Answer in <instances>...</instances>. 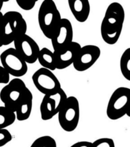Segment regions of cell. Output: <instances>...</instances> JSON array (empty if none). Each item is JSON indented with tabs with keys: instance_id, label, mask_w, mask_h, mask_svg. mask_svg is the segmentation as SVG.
I'll return each mask as SVG.
<instances>
[{
	"instance_id": "obj_13",
	"label": "cell",
	"mask_w": 130,
	"mask_h": 147,
	"mask_svg": "<svg viewBox=\"0 0 130 147\" xmlns=\"http://www.w3.org/2000/svg\"><path fill=\"white\" fill-rule=\"evenodd\" d=\"M81 48L79 43L72 41L62 50L53 52L57 69H66L73 64Z\"/></svg>"
},
{
	"instance_id": "obj_21",
	"label": "cell",
	"mask_w": 130,
	"mask_h": 147,
	"mask_svg": "<svg viewBox=\"0 0 130 147\" xmlns=\"http://www.w3.org/2000/svg\"><path fill=\"white\" fill-rule=\"evenodd\" d=\"M38 0H16L17 5L24 10L29 11L35 7Z\"/></svg>"
},
{
	"instance_id": "obj_6",
	"label": "cell",
	"mask_w": 130,
	"mask_h": 147,
	"mask_svg": "<svg viewBox=\"0 0 130 147\" xmlns=\"http://www.w3.org/2000/svg\"><path fill=\"white\" fill-rule=\"evenodd\" d=\"M27 89V87L22 79H14L2 88L0 91V99L5 107L15 112Z\"/></svg>"
},
{
	"instance_id": "obj_2",
	"label": "cell",
	"mask_w": 130,
	"mask_h": 147,
	"mask_svg": "<svg viewBox=\"0 0 130 147\" xmlns=\"http://www.w3.org/2000/svg\"><path fill=\"white\" fill-rule=\"evenodd\" d=\"M27 23L20 13L10 11L3 15L1 42L3 46L14 42L27 32Z\"/></svg>"
},
{
	"instance_id": "obj_15",
	"label": "cell",
	"mask_w": 130,
	"mask_h": 147,
	"mask_svg": "<svg viewBox=\"0 0 130 147\" xmlns=\"http://www.w3.org/2000/svg\"><path fill=\"white\" fill-rule=\"evenodd\" d=\"M32 94L29 89L27 88L24 97L15 109V114L18 121H26L29 118L32 109Z\"/></svg>"
},
{
	"instance_id": "obj_4",
	"label": "cell",
	"mask_w": 130,
	"mask_h": 147,
	"mask_svg": "<svg viewBox=\"0 0 130 147\" xmlns=\"http://www.w3.org/2000/svg\"><path fill=\"white\" fill-rule=\"evenodd\" d=\"M130 89L119 87L113 92L107 107V115L112 121L118 120L125 115L129 116Z\"/></svg>"
},
{
	"instance_id": "obj_5",
	"label": "cell",
	"mask_w": 130,
	"mask_h": 147,
	"mask_svg": "<svg viewBox=\"0 0 130 147\" xmlns=\"http://www.w3.org/2000/svg\"><path fill=\"white\" fill-rule=\"evenodd\" d=\"M80 117L79 103L75 96L67 97L58 113V122L62 129L72 132L77 128Z\"/></svg>"
},
{
	"instance_id": "obj_25",
	"label": "cell",
	"mask_w": 130,
	"mask_h": 147,
	"mask_svg": "<svg viewBox=\"0 0 130 147\" xmlns=\"http://www.w3.org/2000/svg\"><path fill=\"white\" fill-rule=\"evenodd\" d=\"M3 14L1 11H0V48L3 47L1 42V30H2V19H3Z\"/></svg>"
},
{
	"instance_id": "obj_1",
	"label": "cell",
	"mask_w": 130,
	"mask_h": 147,
	"mask_svg": "<svg viewBox=\"0 0 130 147\" xmlns=\"http://www.w3.org/2000/svg\"><path fill=\"white\" fill-rule=\"evenodd\" d=\"M125 18V10L119 3L113 2L108 6L100 27L101 36L105 42L113 45L118 41Z\"/></svg>"
},
{
	"instance_id": "obj_24",
	"label": "cell",
	"mask_w": 130,
	"mask_h": 147,
	"mask_svg": "<svg viewBox=\"0 0 130 147\" xmlns=\"http://www.w3.org/2000/svg\"><path fill=\"white\" fill-rule=\"evenodd\" d=\"M70 147H91V142H86V141H81L73 144Z\"/></svg>"
},
{
	"instance_id": "obj_26",
	"label": "cell",
	"mask_w": 130,
	"mask_h": 147,
	"mask_svg": "<svg viewBox=\"0 0 130 147\" xmlns=\"http://www.w3.org/2000/svg\"><path fill=\"white\" fill-rule=\"evenodd\" d=\"M3 2L1 0H0V11L1 10V8L3 7Z\"/></svg>"
},
{
	"instance_id": "obj_12",
	"label": "cell",
	"mask_w": 130,
	"mask_h": 147,
	"mask_svg": "<svg viewBox=\"0 0 130 147\" xmlns=\"http://www.w3.org/2000/svg\"><path fill=\"white\" fill-rule=\"evenodd\" d=\"M73 29L70 21L62 18L59 25L51 38L53 52H58L67 47L73 41Z\"/></svg>"
},
{
	"instance_id": "obj_11",
	"label": "cell",
	"mask_w": 130,
	"mask_h": 147,
	"mask_svg": "<svg viewBox=\"0 0 130 147\" xmlns=\"http://www.w3.org/2000/svg\"><path fill=\"white\" fill-rule=\"evenodd\" d=\"M100 54L101 50L97 46L89 45L81 47L72 64L74 69L79 72L88 70L97 62Z\"/></svg>"
},
{
	"instance_id": "obj_3",
	"label": "cell",
	"mask_w": 130,
	"mask_h": 147,
	"mask_svg": "<svg viewBox=\"0 0 130 147\" xmlns=\"http://www.w3.org/2000/svg\"><path fill=\"white\" fill-rule=\"evenodd\" d=\"M38 24L43 34L51 39L62 18L53 0H45L38 11Z\"/></svg>"
},
{
	"instance_id": "obj_14",
	"label": "cell",
	"mask_w": 130,
	"mask_h": 147,
	"mask_svg": "<svg viewBox=\"0 0 130 147\" xmlns=\"http://www.w3.org/2000/svg\"><path fill=\"white\" fill-rule=\"evenodd\" d=\"M68 4L77 22L83 23L88 20L90 13V4L88 0H69Z\"/></svg>"
},
{
	"instance_id": "obj_18",
	"label": "cell",
	"mask_w": 130,
	"mask_h": 147,
	"mask_svg": "<svg viewBox=\"0 0 130 147\" xmlns=\"http://www.w3.org/2000/svg\"><path fill=\"white\" fill-rule=\"evenodd\" d=\"M120 70L123 77L130 81V48H127L121 57Z\"/></svg>"
},
{
	"instance_id": "obj_9",
	"label": "cell",
	"mask_w": 130,
	"mask_h": 147,
	"mask_svg": "<svg viewBox=\"0 0 130 147\" xmlns=\"http://www.w3.org/2000/svg\"><path fill=\"white\" fill-rule=\"evenodd\" d=\"M34 84L44 95L56 91L61 88L60 82L52 71L45 68L37 70L32 76Z\"/></svg>"
},
{
	"instance_id": "obj_7",
	"label": "cell",
	"mask_w": 130,
	"mask_h": 147,
	"mask_svg": "<svg viewBox=\"0 0 130 147\" xmlns=\"http://www.w3.org/2000/svg\"><path fill=\"white\" fill-rule=\"evenodd\" d=\"M1 66L10 76L16 78L22 77L28 70L27 63L14 48H10L2 52L0 55Z\"/></svg>"
},
{
	"instance_id": "obj_10",
	"label": "cell",
	"mask_w": 130,
	"mask_h": 147,
	"mask_svg": "<svg viewBox=\"0 0 130 147\" xmlns=\"http://www.w3.org/2000/svg\"><path fill=\"white\" fill-rule=\"evenodd\" d=\"M14 43V49L27 63H35L38 60L40 49L31 37L26 34L15 39Z\"/></svg>"
},
{
	"instance_id": "obj_16",
	"label": "cell",
	"mask_w": 130,
	"mask_h": 147,
	"mask_svg": "<svg viewBox=\"0 0 130 147\" xmlns=\"http://www.w3.org/2000/svg\"><path fill=\"white\" fill-rule=\"evenodd\" d=\"M38 60L43 68L49 70L51 71L57 69L53 51L47 48H43L40 50Z\"/></svg>"
},
{
	"instance_id": "obj_22",
	"label": "cell",
	"mask_w": 130,
	"mask_h": 147,
	"mask_svg": "<svg viewBox=\"0 0 130 147\" xmlns=\"http://www.w3.org/2000/svg\"><path fill=\"white\" fill-rule=\"evenodd\" d=\"M12 140V136L10 131L7 129H0V147L7 145Z\"/></svg>"
},
{
	"instance_id": "obj_20",
	"label": "cell",
	"mask_w": 130,
	"mask_h": 147,
	"mask_svg": "<svg viewBox=\"0 0 130 147\" xmlns=\"http://www.w3.org/2000/svg\"><path fill=\"white\" fill-rule=\"evenodd\" d=\"M91 147H115V143L112 139L102 138L91 143Z\"/></svg>"
},
{
	"instance_id": "obj_8",
	"label": "cell",
	"mask_w": 130,
	"mask_h": 147,
	"mask_svg": "<svg viewBox=\"0 0 130 147\" xmlns=\"http://www.w3.org/2000/svg\"><path fill=\"white\" fill-rule=\"evenodd\" d=\"M67 96L63 89L44 95L40 105L41 117L43 121H48L58 114L66 102Z\"/></svg>"
},
{
	"instance_id": "obj_19",
	"label": "cell",
	"mask_w": 130,
	"mask_h": 147,
	"mask_svg": "<svg viewBox=\"0 0 130 147\" xmlns=\"http://www.w3.org/2000/svg\"><path fill=\"white\" fill-rule=\"evenodd\" d=\"M30 147H57L56 141L49 136H43L37 138Z\"/></svg>"
},
{
	"instance_id": "obj_23",
	"label": "cell",
	"mask_w": 130,
	"mask_h": 147,
	"mask_svg": "<svg viewBox=\"0 0 130 147\" xmlns=\"http://www.w3.org/2000/svg\"><path fill=\"white\" fill-rule=\"evenodd\" d=\"M10 81V74L3 67L0 65V84H8Z\"/></svg>"
},
{
	"instance_id": "obj_17",
	"label": "cell",
	"mask_w": 130,
	"mask_h": 147,
	"mask_svg": "<svg viewBox=\"0 0 130 147\" xmlns=\"http://www.w3.org/2000/svg\"><path fill=\"white\" fill-rule=\"evenodd\" d=\"M15 119L16 115L14 112L5 106H0V129L13 124Z\"/></svg>"
}]
</instances>
